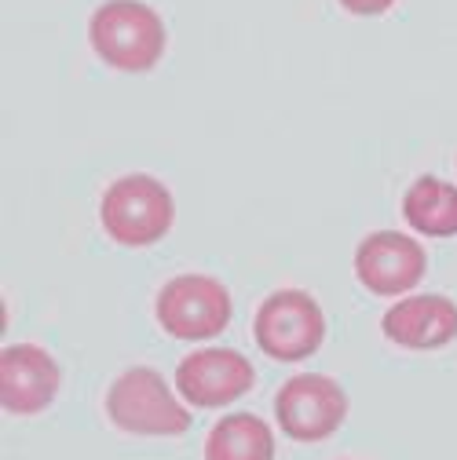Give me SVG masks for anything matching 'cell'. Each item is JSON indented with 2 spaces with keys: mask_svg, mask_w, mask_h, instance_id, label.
Here are the masks:
<instances>
[{
  "mask_svg": "<svg viewBox=\"0 0 457 460\" xmlns=\"http://www.w3.org/2000/svg\"><path fill=\"white\" fill-rule=\"evenodd\" d=\"M88 40L106 66L143 74L154 70L165 55V22L139 0H110V4L95 8L88 22Z\"/></svg>",
  "mask_w": 457,
  "mask_h": 460,
  "instance_id": "1",
  "label": "cell"
},
{
  "mask_svg": "<svg viewBox=\"0 0 457 460\" xmlns=\"http://www.w3.org/2000/svg\"><path fill=\"white\" fill-rule=\"evenodd\" d=\"M103 230L129 249H143L161 242L176 219V201L168 194V187L154 176H121L113 180L103 194L99 205Z\"/></svg>",
  "mask_w": 457,
  "mask_h": 460,
  "instance_id": "2",
  "label": "cell"
},
{
  "mask_svg": "<svg viewBox=\"0 0 457 460\" xmlns=\"http://www.w3.org/2000/svg\"><path fill=\"white\" fill-rule=\"evenodd\" d=\"M106 417L129 435H184L191 428V413L150 366H136L113 380L106 391Z\"/></svg>",
  "mask_w": 457,
  "mask_h": 460,
  "instance_id": "3",
  "label": "cell"
},
{
  "mask_svg": "<svg viewBox=\"0 0 457 460\" xmlns=\"http://www.w3.org/2000/svg\"><path fill=\"white\" fill-rule=\"evenodd\" d=\"M253 336L260 351L274 362H304L326 340V314L304 289L271 293L253 322Z\"/></svg>",
  "mask_w": 457,
  "mask_h": 460,
  "instance_id": "4",
  "label": "cell"
},
{
  "mask_svg": "<svg viewBox=\"0 0 457 460\" xmlns=\"http://www.w3.org/2000/svg\"><path fill=\"white\" fill-rule=\"evenodd\" d=\"M231 293L209 274H180L157 293V322L176 340H209L231 325Z\"/></svg>",
  "mask_w": 457,
  "mask_h": 460,
  "instance_id": "5",
  "label": "cell"
},
{
  "mask_svg": "<svg viewBox=\"0 0 457 460\" xmlns=\"http://www.w3.org/2000/svg\"><path fill=\"white\" fill-rule=\"evenodd\" d=\"M274 417L293 442H322L348 417V394L322 373H300L282 384L274 398Z\"/></svg>",
  "mask_w": 457,
  "mask_h": 460,
  "instance_id": "6",
  "label": "cell"
},
{
  "mask_svg": "<svg viewBox=\"0 0 457 460\" xmlns=\"http://www.w3.org/2000/svg\"><path fill=\"white\" fill-rule=\"evenodd\" d=\"M253 362L231 348H205L176 366V391L198 410L231 406L253 387Z\"/></svg>",
  "mask_w": 457,
  "mask_h": 460,
  "instance_id": "7",
  "label": "cell"
},
{
  "mask_svg": "<svg viewBox=\"0 0 457 460\" xmlns=\"http://www.w3.org/2000/svg\"><path fill=\"white\" fill-rule=\"evenodd\" d=\"M425 249L399 230H377L355 249V274L377 296H403L425 278Z\"/></svg>",
  "mask_w": 457,
  "mask_h": 460,
  "instance_id": "8",
  "label": "cell"
},
{
  "mask_svg": "<svg viewBox=\"0 0 457 460\" xmlns=\"http://www.w3.org/2000/svg\"><path fill=\"white\" fill-rule=\"evenodd\" d=\"M59 394V366L37 343H8L0 351V402L15 417L44 413Z\"/></svg>",
  "mask_w": 457,
  "mask_h": 460,
  "instance_id": "9",
  "label": "cell"
},
{
  "mask_svg": "<svg viewBox=\"0 0 457 460\" xmlns=\"http://www.w3.org/2000/svg\"><path fill=\"white\" fill-rule=\"evenodd\" d=\"M381 329L391 343L410 351H435L457 340V304L450 296H407L388 307L381 318Z\"/></svg>",
  "mask_w": 457,
  "mask_h": 460,
  "instance_id": "10",
  "label": "cell"
},
{
  "mask_svg": "<svg viewBox=\"0 0 457 460\" xmlns=\"http://www.w3.org/2000/svg\"><path fill=\"white\" fill-rule=\"evenodd\" d=\"M407 223L425 238H453L457 234V187L435 176L414 180L403 198Z\"/></svg>",
  "mask_w": 457,
  "mask_h": 460,
  "instance_id": "11",
  "label": "cell"
},
{
  "mask_svg": "<svg viewBox=\"0 0 457 460\" xmlns=\"http://www.w3.org/2000/svg\"><path fill=\"white\" fill-rule=\"evenodd\" d=\"M205 460H274V435L260 417L231 413L209 431Z\"/></svg>",
  "mask_w": 457,
  "mask_h": 460,
  "instance_id": "12",
  "label": "cell"
},
{
  "mask_svg": "<svg viewBox=\"0 0 457 460\" xmlns=\"http://www.w3.org/2000/svg\"><path fill=\"white\" fill-rule=\"evenodd\" d=\"M345 4V12H352V15H384V12H391V4L395 0H340Z\"/></svg>",
  "mask_w": 457,
  "mask_h": 460,
  "instance_id": "13",
  "label": "cell"
}]
</instances>
